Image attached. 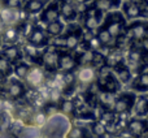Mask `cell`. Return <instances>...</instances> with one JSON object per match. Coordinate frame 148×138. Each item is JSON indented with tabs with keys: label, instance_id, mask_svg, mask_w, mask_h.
<instances>
[{
	"label": "cell",
	"instance_id": "17",
	"mask_svg": "<svg viewBox=\"0 0 148 138\" xmlns=\"http://www.w3.org/2000/svg\"><path fill=\"white\" fill-rule=\"evenodd\" d=\"M60 17V12H59V1H52L47 5L44 9H42V14H40V21L42 22H53L57 21Z\"/></svg>",
	"mask_w": 148,
	"mask_h": 138
},
{
	"label": "cell",
	"instance_id": "24",
	"mask_svg": "<svg viewBox=\"0 0 148 138\" xmlns=\"http://www.w3.org/2000/svg\"><path fill=\"white\" fill-rule=\"evenodd\" d=\"M57 107H59V112L62 113L66 117H73L75 116V108H74L73 100L70 99H61L60 103H57Z\"/></svg>",
	"mask_w": 148,
	"mask_h": 138
},
{
	"label": "cell",
	"instance_id": "28",
	"mask_svg": "<svg viewBox=\"0 0 148 138\" xmlns=\"http://www.w3.org/2000/svg\"><path fill=\"white\" fill-rule=\"evenodd\" d=\"M62 29H64V25L57 20V21H53V22L47 23L46 33H47V35H51V37H55V38H56V37L61 35Z\"/></svg>",
	"mask_w": 148,
	"mask_h": 138
},
{
	"label": "cell",
	"instance_id": "42",
	"mask_svg": "<svg viewBox=\"0 0 148 138\" xmlns=\"http://www.w3.org/2000/svg\"><path fill=\"white\" fill-rule=\"evenodd\" d=\"M83 1H91V0H83Z\"/></svg>",
	"mask_w": 148,
	"mask_h": 138
},
{
	"label": "cell",
	"instance_id": "11",
	"mask_svg": "<svg viewBox=\"0 0 148 138\" xmlns=\"http://www.w3.org/2000/svg\"><path fill=\"white\" fill-rule=\"evenodd\" d=\"M4 92L9 99H13V100L22 99L26 94V86L23 82L12 79V81H9L7 85H5Z\"/></svg>",
	"mask_w": 148,
	"mask_h": 138
},
{
	"label": "cell",
	"instance_id": "6",
	"mask_svg": "<svg viewBox=\"0 0 148 138\" xmlns=\"http://www.w3.org/2000/svg\"><path fill=\"white\" fill-rule=\"evenodd\" d=\"M59 55L60 50H57L56 47H49L47 46L43 50V55L40 59V65L46 72H56L57 70V61H59Z\"/></svg>",
	"mask_w": 148,
	"mask_h": 138
},
{
	"label": "cell",
	"instance_id": "34",
	"mask_svg": "<svg viewBox=\"0 0 148 138\" xmlns=\"http://www.w3.org/2000/svg\"><path fill=\"white\" fill-rule=\"evenodd\" d=\"M3 5L7 8H12V9H21L23 5V0H7Z\"/></svg>",
	"mask_w": 148,
	"mask_h": 138
},
{
	"label": "cell",
	"instance_id": "23",
	"mask_svg": "<svg viewBox=\"0 0 148 138\" xmlns=\"http://www.w3.org/2000/svg\"><path fill=\"white\" fill-rule=\"evenodd\" d=\"M44 4H46L44 0H26L23 4V10L27 14H35V13L42 12Z\"/></svg>",
	"mask_w": 148,
	"mask_h": 138
},
{
	"label": "cell",
	"instance_id": "8",
	"mask_svg": "<svg viewBox=\"0 0 148 138\" xmlns=\"http://www.w3.org/2000/svg\"><path fill=\"white\" fill-rule=\"evenodd\" d=\"M103 21V12H100L99 9L91 5L84 10L83 16V25L88 31L95 30L96 28H99L100 23Z\"/></svg>",
	"mask_w": 148,
	"mask_h": 138
},
{
	"label": "cell",
	"instance_id": "1",
	"mask_svg": "<svg viewBox=\"0 0 148 138\" xmlns=\"http://www.w3.org/2000/svg\"><path fill=\"white\" fill-rule=\"evenodd\" d=\"M96 85H97V89L100 91H103L104 94L113 95L120 90V82L116 79V77L112 73V69L107 64L97 69Z\"/></svg>",
	"mask_w": 148,
	"mask_h": 138
},
{
	"label": "cell",
	"instance_id": "37",
	"mask_svg": "<svg viewBox=\"0 0 148 138\" xmlns=\"http://www.w3.org/2000/svg\"><path fill=\"white\" fill-rule=\"evenodd\" d=\"M46 138H59V137H53V136H46Z\"/></svg>",
	"mask_w": 148,
	"mask_h": 138
},
{
	"label": "cell",
	"instance_id": "7",
	"mask_svg": "<svg viewBox=\"0 0 148 138\" xmlns=\"http://www.w3.org/2000/svg\"><path fill=\"white\" fill-rule=\"evenodd\" d=\"M147 33H148V26L146 21H136L133 22L129 28H126V33L129 38L134 42V43H140V42L147 41Z\"/></svg>",
	"mask_w": 148,
	"mask_h": 138
},
{
	"label": "cell",
	"instance_id": "13",
	"mask_svg": "<svg viewBox=\"0 0 148 138\" xmlns=\"http://www.w3.org/2000/svg\"><path fill=\"white\" fill-rule=\"evenodd\" d=\"M0 20L4 28L7 26H17L21 22V9H12V8H1L0 10Z\"/></svg>",
	"mask_w": 148,
	"mask_h": 138
},
{
	"label": "cell",
	"instance_id": "18",
	"mask_svg": "<svg viewBox=\"0 0 148 138\" xmlns=\"http://www.w3.org/2000/svg\"><path fill=\"white\" fill-rule=\"evenodd\" d=\"M0 56L4 57L10 64H16V63L21 61L23 54L20 47L16 46V44H12V46H5L4 48L1 50V55H0Z\"/></svg>",
	"mask_w": 148,
	"mask_h": 138
},
{
	"label": "cell",
	"instance_id": "20",
	"mask_svg": "<svg viewBox=\"0 0 148 138\" xmlns=\"http://www.w3.org/2000/svg\"><path fill=\"white\" fill-rule=\"evenodd\" d=\"M134 90L138 91H147L148 90V72H147V64L143 65L139 69V74L136 76V78L133 81L131 85Z\"/></svg>",
	"mask_w": 148,
	"mask_h": 138
},
{
	"label": "cell",
	"instance_id": "32",
	"mask_svg": "<svg viewBox=\"0 0 148 138\" xmlns=\"http://www.w3.org/2000/svg\"><path fill=\"white\" fill-rule=\"evenodd\" d=\"M29 68H30V65L29 64H26V63H23V61H18V63H16L13 70H14V74L17 77H20V78H25Z\"/></svg>",
	"mask_w": 148,
	"mask_h": 138
},
{
	"label": "cell",
	"instance_id": "31",
	"mask_svg": "<svg viewBox=\"0 0 148 138\" xmlns=\"http://www.w3.org/2000/svg\"><path fill=\"white\" fill-rule=\"evenodd\" d=\"M87 136V130L82 126H73L72 129H69L66 133V138H84Z\"/></svg>",
	"mask_w": 148,
	"mask_h": 138
},
{
	"label": "cell",
	"instance_id": "25",
	"mask_svg": "<svg viewBox=\"0 0 148 138\" xmlns=\"http://www.w3.org/2000/svg\"><path fill=\"white\" fill-rule=\"evenodd\" d=\"M121 4V0H95L94 7L99 9L100 12H107V10L114 9Z\"/></svg>",
	"mask_w": 148,
	"mask_h": 138
},
{
	"label": "cell",
	"instance_id": "43",
	"mask_svg": "<svg viewBox=\"0 0 148 138\" xmlns=\"http://www.w3.org/2000/svg\"><path fill=\"white\" fill-rule=\"evenodd\" d=\"M84 138H90V137H84Z\"/></svg>",
	"mask_w": 148,
	"mask_h": 138
},
{
	"label": "cell",
	"instance_id": "35",
	"mask_svg": "<svg viewBox=\"0 0 148 138\" xmlns=\"http://www.w3.org/2000/svg\"><path fill=\"white\" fill-rule=\"evenodd\" d=\"M4 82H5V77L3 76L1 73H0V87H1L3 85H4Z\"/></svg>",
	"mask_w": 148,
	"mask_h": 138
},
{
	"label": "cell",
	"instance_id": "29",
	"mask_svg": "<svg viewBox=\"0 0 148 138\" xmlns=\"http://www.w3.org/2000/svg\"><path fill=\"white\" fill-rule=\"evenodd\" d=\"M40 137V130L39 128L34 126H23L21 133L17 136V138H39Z\"/></svg>",
	"mask_w": 148,
	"mask_h": 138
},
{
	"label": "cell",
	"instance_id": "44",
	"mask_svg": "<svg viewBox=\"0 0 148 138\" xmlns=\"http://www.w3.org/2000/svg\"><path fill=\"white\" fill-rule=\"evenodd\" d=\"M0 42H1V39H0Z\"/></svg>",
	"mask_w": 148,
	"mask_h": 138
},
{
	"label": "cell",
	"instance_id": "21",
	"mask_svg": "<svg viewBox=\"0 0 148 138\" xmlns=\"http://www.w3.org/2000/svg\"><path fill=\"white\" fill-rule=\"evenodd\" d=\"M22 54H25L31 61H34L35 64L39 65L40 63V59H42V55H43V50L39 48V47H35V46H31L30 43H26L23 46V51Z\"/></svg>",
	"mask_w": 148,
	"mask_h": 138
},
{
	"label": "cell",
	"instance_id": "40",
	"mask_svg": "<svg viewBox=\"0 0 148 138\" xmlns=\"http://www.w3.org/2000/svg\"><path fill=\"white\" fill-rule=\"evenodd\" d=\"M1 8H3V4H1V3H0V10H1Z\"/></svg>",
	"mask_w": 148,
	"mask_h": 138
},
{
	"label": "cell",
	"instance_id": "14",
	"mask_svg": "<svg viewBox=\"0 0 148 138\" xmlns=\"http://www.w3.org/2000/svg\"><path fill=\"white\" fill-rule=\"evenodd\" d=\"M82 38H83V31H82L81 28L75 26V28L70 29V30L64 35V41H65L64 47L69 52L74 51V50L79 46V43L82 42Z\"/></svg>",
	"mask_w": 148,
	"mask_h": 138
},
{
	"label": "cell",
	"instance_id": "4",
	"mask_svg": "<svg viewBox=\"0 0 148 138\" xmlns=\"http://www.w3.org/2000/svg\"><path fill=\"white\" fill-rule=\"evenodd\" d=\"M25 83L30 89H39L47 82V74L46 70L40 65H33L29 68L27 73L25 76Z\"/></svg>",
	"mask_w": 148,
	"mask_h": 138
},
{
	"label": "cell",
	"instance_id": "38",
	"mask_svg": "<svg viewBox=\"0 0 148 138\" xmlns=\"http://www.w3.org/2000/svg\"><path fill=\"white\" fill-rule=\"evenodd\" d=\"M3 112H4V110H3V108H0V116L3 115Z\"/></svg>",
	"mask_w": 148,
	"mask_h": 138
},
{
	"label": "cell",
	"instance_id": "27",
	"mask_svg": "<svg viewBox=\"0 0 148 138\" xmlns=\"http://www.w3.org/2000/svg\"><path fill=\"white\" fill-rule=\"evenodd\" d=\"M46 123H47V116L42 112V110H39V111H34L27 124L30 126H34V128H42V126L46 125Z\"/></svg>",
	"mask_w": 148,
	"mask_h": 138
},
{
	"label": "cell",
	"instance_id": "9",
	"mask_svg": "<svg viewBox=\"0 0 148 138\" xmlns=\"http://www.w3.org/2000/svg\"><path fill=\"white\" fill-rule=\"evenodd\" d=\"M134 100H135V97L133 94H130V92H125V94L120 95L113 102L112 112H114L116 115H123V113L129 112L133 108Z\"/></svg>",
	"mask_w": 148,
	"mask_h": 138
},
{
	"label": "cell",
	"instance_id": "16",
	"mask_svg": "<svg viewBox=\"0 0 148 138\" xmlns=\"http://www.w3.org/2000/svg\"><path fill=\"white\" fill-rule=\"evenodd\" d=\"M126 130H129L131 137L139 138L144 136L147 132V123L146 120L142 119H131L127 124H126Z\"/></svg>",
	"mask_w": 148,
	"mask_h": 138
},
{
	"label": "cell",
	"instance_id": "12",
	"mask_svg": "<svg viewBox=\"0 0 148 138\" xmlns=\"http://www.w3.org/2000/svg\"><path fill=\"white\" fill-rule=\"evenodd\" d=\"M26 41H27V43H30L31 46L39 47V48L49 46V38H48V35H47V33L43 29L38 28V26H35V28L33 29V31H31V33L29 34V37L26 38Z\"/></svg>",
	"mask_w": 148,
	"mask_h": 138
},
{
	"label": "cell",
	"instance_id": "15",
	"mask_svg": "<svg viewBox=\"0 0 148 138\" xmlns=\"http://www.w3.org/2000/svg\"><path fill=\"white\" fill-rule=\"evenodd\" d=\"M110 69H112L113 76L116 77V79H117L120 83L125 85V83H127V82L131 79V70H130V68H129L123 61L116 63L114 65H112V67H110Z\"/></svg>",
	"mask_w": 148,
	"mask_h": 138
},
{
	"label": "cell",
	"instance_id": "5",
	"mask_svg": "<svg viewBox=\"0 0 148 138\" xmlns=\"http://www.w3.org/2000/svg\"><path fill=\"white\" fill-rule=\"evenodd\" d=\"M97 69H95L92 65H81L75 76V83L78 86L90 87L91 85L96 83Z\"/></svg>",
	"mask_w": 148,
	"mask_h": 138
},
{
	"label": "cell",
	"instance_id": "30",
	"mask_svg": "<svg viewBox=\"0 0 148 138\" xmlns=\"http://www.w3.org/2000/svg\"><path fill=\"white\" fill-rule=\"evenodd\" d=\"M91 133L94 134L96 138H104L105 136H107L108 130L101 123H99V121H94V123L91 124Z\"/></svg>",
	"mask_w": 148,
	"mask_h": 138
},
{
	"label": "cell",
	"instance_id": "19",
	"mask_svg": "<svg viewBox=\"0 0 148 138\" xmlns=\"http://www.w3.org/2000/svg\"><path fill=\"white\" fill-rule=\"evenodd\" d=\"M59 12L66 21H74L77 17V7L69 0H60Z\"/></svg>",
	"mask_w": 148,
	"mask_h": 138
},
{
	"label": "cell",
	"instance_id": "33",
	"mask_svg": "<svg viewBox=\"0 0 148 138\" xmlns=\"http://www.w3.org/2000/svg\"><path fill=\"white\" fill-rule=\"evenodd\" d=\"M12 70H13L12 64H10L9 61H7L4 57L0 56V73H1L4 77H7L12 73Z\"/></svg>",
	"mask_w": 148,
	"mask_h": 138
},
{
	"label": "cell",
	"instance_id": "41",
	"mask_svg": "<svg viewBox=\"0 0 148 138\" xmlns=\"http://www.w3.org/2000/svg\"><path fill=\"white\" fill-rule=\"evenodd\" d=\"M123 138H134V137H130V136H129V137H123Z\"/></svg>",
	"mask_w": 148,
	"mask_h": 138
},
{
	"label": "cell",
	"instance_id": "10",
	"mask_svg": "<svg viewBox=\"0 0 148 138\" xmlns=\"http://www.w3.org/2000/svg\"><path fill=\"white\" fill-rule=\"evenodd\" d=\"M78 67L75 60V55L70 54L69 51H60L59 61H57V70L62 73H72Z\"/></svg>",
	"mask_w": 148,
	"mask_h": 138
},
{
	"label": "cell",
	"instance_id": "36",
	"mask_svg": "<svg viewBox=\"0 0 148 138\" xmlns=\"http://www.w3.org/2000/svg\"><path fill=\"white\" fill-rule=\"evenodd\" d=\"M3 30H4V25H3L1 20H0V34H1V33H3Z\"/></svg>",
	"mask_w": 148,
	"mask_h": 138
},
{
	"label": "cell",
	"instance_id": "26",
	"mask_svg": "<svg viewBox=\"0 0 148 138\" xmlns=\"http://www.w3.org/2000/svg\"><path fill=\"white\" fill-rule=\"evenodd\" d=\"M133 110L135 112V115L138 116H146L148 111V100L146 97H138L135 98L133 104Z\"/></svg>",
	"mask_w": 148,
	"mask_h": 138
},
{
	"label": "cell",
	"instance_id": "39",
	"mask_svg": "<svg viewBox=\"0 0 148 138\" xmlns=\"http://www.w3.org/2000/svg\"><path fill=\"white\" fill-rule=\"evenodd\" d=\"M5 1H7V0H0V3H1V4H4Z\"/></svg>",
	"mask_w": 148,
	"mask_h": 138
},
{
	"label": "cell",
	"instance_id": "3",
	"mask_svg": "<svg viewBox=\"0 0 148 138\" xmlns=\"http://www.w3.org/2000/svg\"><path fill=\"white\" fill-rule=\"evenodd\" d=\"M123 14L129 20H134L138 17L147 16V1L146 0H126L123 3Z\"/></svg>",
	"mask_w": 148,
	"mask_h": 138
},
{
	"label": "cell",
	"instance_id": "2",
	"mask_svg": "<svg viewBox=\"0 0 148 138\" xmlns=\"http://www.w3.org/2000/svg\"><path fill=\"white\" fill-rule=\"evenodd\" d=\"M103 29L109 33V35L112 37L113 39H116L117 42H120L121 39L125 38L126 35V22L123 16L121 14L120 12H113L109 13L107 16L104 21V25L101 26Z\"/></svg>",
	"mask_w": 148,
	"mask_h": 138
},
{
	"label": "cell",
	"instance_id": "22",
	"mask_svg": "<svg viewBox=\"0 0 148 138\" xmlns=\"http://www.w3.org/2000/svg\"><path fill=\"white\" fill-rule=\"evenodd\" d=\"M1 38L5 43H9V46L16 43L17 39L20 38L18 26H7V28H4V30H3V33H1Z\"/></svg>",
	"mask_w": 148,
	"mask_h": 138
}]
</instances>
